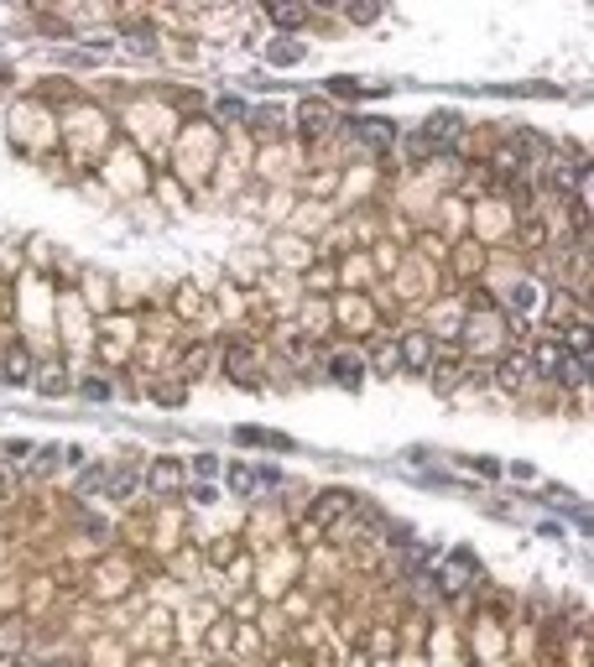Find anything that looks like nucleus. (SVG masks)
Segmentation results:
<instances>
[{"label": "nucleus", "mask_w": 594, "mask_h": 667, "mask_svg": "<svg viewBox=\"0 0 594 667\" xmlns=\"http://www.w3.org/2000/svg\"><path fill=\"white\" fill-rule=\"evenodd\" d=\"M235 438H240V444H261V448H292L282 433H261V428H240Z\"/></svg>", "instance_id": "obj_1"}, {"label": "nucleus", "mask_w": 594, "mask_h": 667, "mask_svg": "<svg viewBox=\"0 0 594 667\" xmlns=\"http://www.w3.org/2000/svg\"><path fill=\"white\" fill-rule=\"evenodd\" d=\"M360 126H365V130H360V136H365V141H376V146H380V141H386V120H360Z\"/></svg>", "instance_id": "obj_4"}, {"label": "nucleus", "mask_w": 594, "mask_h": 667, "mask_svg": "<svg viewBox=\"0 0 594 667\" xmlns=\"http://www.w3.org/2000/svg\"><path fill=\"white\" fill-rule=\"evenodd\" d=\"M178 480H183L178 464H156L152 469V485H156V490H178Z\"/></svg>", "instance_id": "obj_2"}, {"label": "nucleus", "mask_w": 594, "mask_h": 667, "mask_svg": "<svg viewBox=\"0 0 594 667\" xmlns=\"http://www.w3.org/2000/svg\"><path fill=\"white\" fill-rule=\"evenodd\" d=\"M449 136H459V120H453V115H433V141L443 146Z\"/></svg>", "instance_id": "obj_3"}, {"label": "nucleus", "mask_w": 594, "mask_h": 667, "mask_svg": "<svg viewBox=\"0 0 594 667\" xmlns=\"http://www.w3.org/2000/svg\"><path fill=\"white\" fill-rule=\"evenodd\" d=\"M48 667H68V662H48Z\"/></svg>", "instance_id": "obj_8"}, {"label": "nucleus", "mask_w": 594, "mask_h": 667, "mask_svg": "<svg viewBox=\"0 0 594 667\" xmlns=\"http://www.w3.org/2000/svg\"><path fill=\"white\" fill-rule=\"evenodd\" d=\"M276 21H282V26H297V21H303V11H297V6H276Z\"/></svg>", "instance_id": "obj_5"}, {"label": "nucleus", "mask_w": 594, "mask_h": 667, "mask_svg": "<svg viewBox=\"0 0 594 667\" xmlns=\"http://www.w3.org/2000/svg\"><path fill=\"white\" fill-rule=\"evenodd\" d=\"M229 485H235V490H250V485H256V475H250V469H235V475H229Z\"/></svg>", "instance_id": "obj_7"}, {"label": "nucleus", "mask_w": 594, "mask_h": 667, "mask_svg": "<svg viewBox=\"0 0 594 667\" xmlns=\"http://www.w3.org/2000/svg\"><path fill=\"white\" fill-rule=\"evenodd\" d=\"M16 667H21V662H16Z\"/></svg>", "instance_id": "obj_9"}, {"label": "nucleus", "mask_w": 594, "mask_h": 667, "mask_svg": "<svg viewBox=\"0 0 594 667\" xmlns=\"http://www.w3.org/2000/svg\"><path fill=\"white\" fill-rule=\"evenodd\" d=\"M345 501H349V495H323L318 511H323V516H339V511H345Z\"/></svg>", "instance_id": "obj_6"}]
</instances>
